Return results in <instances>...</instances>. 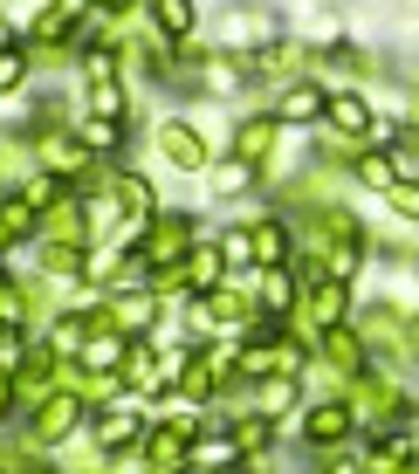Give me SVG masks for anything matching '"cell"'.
Returning <instances> with one entry per match:
<instances>
[{
    "instance_id": "cell-4",
    "label": "cell",
    "mask_w": 419,
    "mask_h": 474,
    "mask_svg": "<svg viewBox=\"0 0 419 474\" xmlns=\"http://www.w3.org/2000/svg\"><path fill=\"white\" fill-rule=\"evenodd\" d=\"M69 426H76V406H69V399H49V413H42V433H69Z\"/></svg>"
},
{
    "instance_id": "cell-11",
    "label": "cell",
    "mask_w": 419,
    "mask_h": 474,
    "mask_svg": "<svg viewBox=\"0 0 419 474\" xmlns=\"http://www.w3.org/2000/svg\"><path fill=\"white\" fill-rule=\"evenodd\" d=\"M14 83H21V55L7 49V55H0V90H14Z\"/></svg>"
},
{
    "instance_id": "cell-12",
    "label": "cell",
    "mask_w": 419,
    "mask_h": 474,
    "mask_svg": "<svg viewBox=\"0 0 419 474\" xmlns=\"http://www.w3.org/2000/svg\"><path fill=\"white\" fill-rule=\"evenodd\" d=\"M392 207L399 213H419V186H392Z\"/></svg>"
},
{
    "instance_id": "cell-5",
    "label": "cell",
    "mask_w": 419,
    "mask_h": 474,
    "mask_svg": "<svg viewBox=\"0 0 419 474\" xmlns=\"http://www.w3.org/2000/svg\"><path fill=\"white\" fill-rule=\"evenodd\" d=\"M97 433H104V447H124V440L138 433V420H131V413H104V426H97Z\"/></svg>"
},
{
    "instance_id": "cell-9",
    "label": "cell",
    "mask_w": 419,
    "mask_h": 474,
    "mask_svg": "<svg viewBox=\"0 0 419 474\" xmlns=\"http://www.w3.org/2000/svg\"><path fill=\"white\" fill-rule=\"evenodd\" d=\"M316 104H323V97H316V90H296V97H282V117H310Z\"/></svg>"
},
{
    "instance_id": "cell-1",
    "label": "cell",
    "mask_w": 419,
    "mask_h": 474,
    "mask_svg": "<svg viewBox=\"0 0 419 474\" xmlns=\"http://www.w3.org/2000/svg\"><path fill=\"white\" fill-rule=\"evenodd\" d=\"M186 433H193V426L158 433V440H152V468H158V474H179V468H186Z\"/></svg>"
},
{
    "instance_id": "cell-6",
    "label": "cell",
    "mask_w": 419,
    "mask_h": 474,
    "mask_svg": "<svg viewBox=\"0 0 419 474\" xmlns=\"http://www.w3.org/2000/svg\"><path fill=\"white\" fill-rule=\"evenodd\" d=\"M344 426H351V420H344L337 406H323V413H310V440H337Z\"/></svg>"
},
{
    "instance_id": "cell-10",
    "label": "cell",
    "mask_w": 419,
    "mask_h": 474,
    "mask_svg": "<svg viewBox=\"0 0 419 474\" xmlns=\"http://www.w3.org/2000/svg\"><path fill=\"white\" fill-rule=\"evenodd\" d=\"M97 110H104V117H117V110H124V97H117V83H97Z\"/></svg>"
},
{
    "instance_id": "cell-8",
    "label": "cell",
    "mask_w": 419,
    "mask_h": 474,
    "mask_svg": "<svg viewBox=\"0 0 419 474\" xmlns=\"http://www.w3.org/2000/svg\"><path fill=\"white\" fill-rule=\"evenodd\" d=\"M344 316V289L330 282V289H316V323H337Z\"/></svg>"
},
{
    "instance_id": "cell-13",
    "label": "cell",
    "mask_w": 419,
    "mask_h": 474,
    "mask_svg": "<svg viewBox=\"0 0 419 474\" xmlns=\"http://www.w3.org/2000/svg\"><path fill=\"white\" fill-rule=\"evenodd\" d=\"M110 7H117V0H110Z\"/></svg>"
},
{
    "instance_id": "cell-7",
    "label": "cell",
    "mask_w": 419,
    "mask_h": 474,
    "mask_svg": "<svg viewBox=\"0 0 419 474\" xmlns=\"http://www.w3.org/2000/svg\"><path fill=\"white\" fill-rule=\"evenodd\" d=\"M255 241H262V248H255V255H262V262H282V248H289V234H282V227H275V220H268V227H262V234H255Z\"/></svg>"
},
{
    "instance_id": "cell-3",
    "label": "cell",
    "mask_w": 419,
    "mask_h": 474,
    "mask_svg": "<svg viewBox=\"0 0 419 474\" xmlns=\"http://www.w3.org/2000/svg\"><path fill=\"white\" fill-rule=\"evenodd\" d=\"M330 117H337L344 131H365V124H371V110L358 104V97H337V104H330Z\"/></svg>"
},
{
    "instance_id": "cell-2",
    "label": "cell",
    "mask_w": 419,
    "mask_h": 474,
    "mask_svg": "<svg viewBox=\"0 0 419 474\" xmlns=\"http://www.w3.org/2000/svg\"><path fill=\"white\" fill-rule=\"evenodd\" d=\"M158 28H165V35H186V28H193V7H186V0H158Z\"/></svg>"
}]
</instances>
